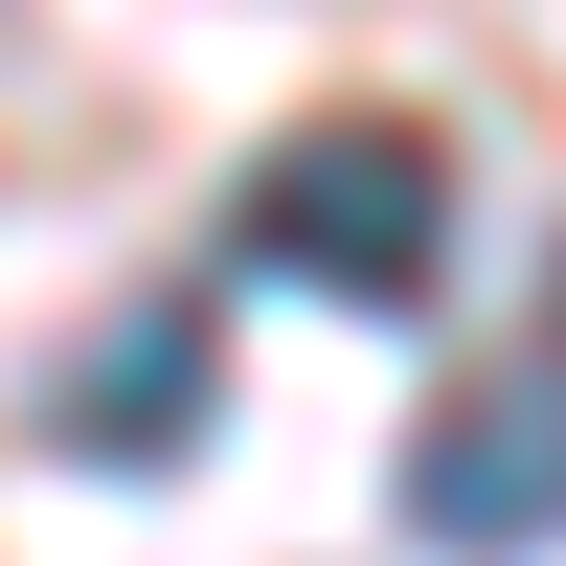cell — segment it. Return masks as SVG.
<instances>
[{
	"mask_svg": "<svg viewBox=\"0 0 566 566\" xmlns=\"http://www.w3.org/2000/svg\"><path fill=\"white\" fill-rule=\"evenodd\" d=\"M227 250L295 272V295H340V317L453 295V136H431V114H317V136H272L250 205H227Z\"/></svg>",
	"mask_w": 566,
	"mask_h": 566,
	"instance_id": "6da1fadb",
	"label": "cell"
},
{
	"mask_svg": "<svg viewBox=\"0 0 566 566\" xmlns=\"http://www.w3.org/2000/svg\"><path fill=\"white\" fill-rule=\"evenodd\" d=\"M408 544H453V566L566 544V363H499V386H453L408 431Z\"/></svg>",
	"mask_w": 566,
	"mask_h": 566,
	"instance_id": "7a4b0ae2",
	"label": "cell"
},
{
	"mask_svg": "<svg viewBox=\"0 0 566 566\" xmlns=\"http://www.w3.org/2000/svg\"><path fill=\"white\" fill-rule=\"evenodd\" d=\"M45 408H69V453H181V431H205V295H136Z\"/></svg>",
	"mask_w": 566,
	"mask_h": 566,
	"instance_id": "3957f363",
	"label": "cell"
}]
</instances>
